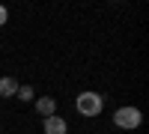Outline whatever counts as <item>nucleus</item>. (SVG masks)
<instances>
[{"instance_id":"nucleus-3","label":"nucleus","mask_w":149,"mask_h":134,"mask_svg":"<svg viewBox=\"0 0 149 134\" xmlns=\"http://www.w3.org/2000/svg\"><path fill=\"white\" fill-rule=\"evenodd\" d=\"M45 134H69V125L63 116H45Z\"/></svg>"},{"instance_id":"nucleus-6","label":"nucleus","mask_w":149,"mask_h":134,"mask_svg":"<svg viewBox=\"0 0 149 134\" xmlns=\"http://www.w3.org/2000/svg\"><path fill=\"white\" fill-rule=\"evenodd\" d=\"M15 95H18L21 101H33V87H27V83H24V87H18Z\"/></svg>"},{"instance_id":"nucleus-1","label":"nucleus","mask_w":149,"mask_h":134,"mask_svg":"<svg viewBox=\"0 0 149 134\" xmlns=\"http://www.w3.org/2000/svg\"><path fill=\"white\" fill-rule=\"evenodd\" d=\"M74 107H78V113H84V116H98L102 107H104V99L98 92L86 90V92H81L78 99H74Z\"/></svg>"},{"instance_id":"nucleus-7","label":"nucleus","mask_w":149,"mask_h":134,"mask_svg":"<svg viewBox=\"0 0 149 134\" xmlns=\"http://www.w3.org/2000/svg\"><path fill=\"white\" fill-rule=\"evenodd\" d=\"M6 18H9V9H6V6H0V27L6 24Z\"/></svg>"},{"instance_id":"nucleus-2","label":"nucleus","mask_w":149,"mask_h":134,"mask_svg":"<svg viewBox=\"0 0 149 134\" xmlns=\"http://www.w3.org/2000/svg\"><path fill=\"white\" fill-rule=\"evenodd\" d=\"M113 122L119 125V128H137L140 122H143V113L137 110V107H119V110L113 113Z\"/></svg>"},{"instance_id":"nucleus-4","label":"nucleus","mask_w":149,"mask_h":134,"mask_svg":"<svg viewBox=\"0 0 149 134\" xmlns=\"http://www.w3.org/2000/svg\"><path fill=\"white\" fill-rule=\"evenodd\" d=\"M36 110H39L42 116H54V110H57V101L51 99V95H42V99H36Z\"/></svg>"},{"instance_id":"nucleus-5","label":"nucleus","mask_w":149,"mask_h":134,"mask_svg":"<svg viewBox=\"0 0 149 134\" xmlns=\"http://www.w3.org/2000/svg\"><path fill=\"white\" fill-rule=\"evenodd\" d=\"M18 87L21 83L15 78H0V95H3V99H12V95L18 92Z\"/></svg>"}]
</instances>
